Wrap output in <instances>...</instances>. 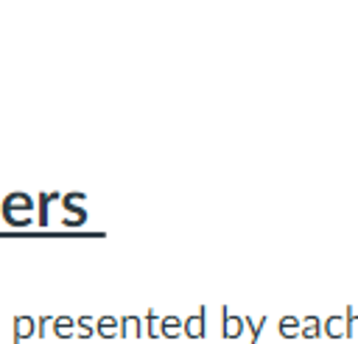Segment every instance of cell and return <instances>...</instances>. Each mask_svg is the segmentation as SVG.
Masks as SVG:
<instances>
[{
	"instance_id": "1",
	"label": "cell",
	"mask_w": 358,
	"mask_h": 344,
	"mask_svg": "<svg viewBox=\"0 0 358 344\" xmlns=\"http://www.w3.org/2000/svg\"><path fill=\"white\" fill-rule=\"evenodd\" d=\"M299 330H302V322H299L296 316H285V319H280V333H282L285 338L299 336Z\"/></svg>"
},
{
	"instance_id": "2",
	"label": "cell",
	"mask_w": 358,
	"mask_h": 344,
	"mask_svg": "<svg viewBox=\"0 0 358 344\" xmlns=\"http://www.w3.org/2000/svg\"><path fill=\"white\" fill-rule=\"evenodd\" d=\"M305 338H313V336H319L322 333V322L316 319V316H305V322H302V330H299Z\"/></svg>"
},
{
	"instance_id": "3",
	"label": "cell",
	"mask_w": 358,
	"mask_h": 344,
	"mask_svg": "<svg viewBox=\"0 0 358 344\" xmlns=\"http://www.w3.org/2000/svg\"><path fill=\"white\" fill-rule=\"evenodd\" d=\"M241 327H243V322H241L238 316H227V313H224V336L235 338V336H241Z\"/></svg>"
},
{
	"instance_id": "4",
	"label": "cell",
	"mask_w": 358,
	"mask_h": 344,
	"mask_svg": "<svg viewBox=\"0 0 358 344\" xmlns=\"http://www.w3.org/2000/svg\"><path fill=\"white\" fill-rule=\"evenodd\" d=\"M324 333L333 336V338L344 336V319H341V316H330V319L324 322Z\"/></svg>"
},
{
	"instance_id": "5",
	"label": "cell",
	"mask_w": 358,
	"mask_h": 344,
	"mask_svg": "<svg viewBox=\"0 0 358 344\" xmlns=\"http://www.w3.org/2000/svg\"><path fill=\"white\" fill-rule=\"evenodd\" d=\"M358 333V313L352 308H347V316H344V336H352Z\"/></svg>"
},
{
	"instance_id": "6",
	"label": "cell",
	"mask_w": 358,
	"mask_h": 344,
	"mask_svg": "<svg viewBox=\"0 0 358 344\" xmlns=\"http://www.w3.org/2000/svg\"><path fill=\"white\" fill-rule=\"evenodd\" d=\"M201 327H204V316H193V319H187V333H190V336H201V333H204Z\"/></svg>"
}]
</instances>
